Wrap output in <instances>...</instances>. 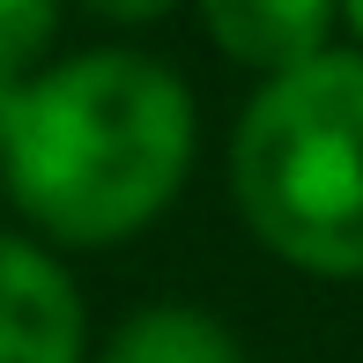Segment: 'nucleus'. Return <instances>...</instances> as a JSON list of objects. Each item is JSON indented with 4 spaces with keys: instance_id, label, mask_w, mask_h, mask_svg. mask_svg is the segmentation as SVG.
<instances>
[{
    "instance_id": "nucleus-1",
    "label": "nucleus",
    "mask_w": 363,
    "mask_h": 363,
    "mask_svg": "<svg viewBox=\"0 0 363 363\" xmlns=\"http://www.w3.org/2000/svg\"><path fill=\"white\" fill-rule=\"evenodd\" d=\"M193 89L148 52L52 60L0 104V178L52 245H119L193 171Z\"/></svg>"
},
{
    "instance_id": "nucleus-2",
    "label": "nucleus",
    "mask_w": 363,
    "mask_h": 363,
    "mask_svg": "<svg viewBox=\"0 0 363 363\" xmlns=\"http://www.w3.org/2000/svg\"><path fill=\"white\" fill-rule=\"evenodd\" d=\"M238 216L304 274H363V52H319L259 82L230 141Z\"/></svg>"
},
{
    "instance_id": "nucleus-3",
    "label": "nucleus",
    "mask_w": 363,
    "mask_h": 363,
    "mask_svg": "<svg viewBox=\"0 0 363 363\" xmlns=\"http://www.w3.org/2000/svg\"><path fill=\"white\" fill-rule=\"evenodd\" d=\"M89 319L45 245L0 230V363H82Z\"/></svg>"
},
{
    "instance_id": "nucleus-4",
    "label": "nucleus",
    "mask_w": 363,
    "mask_h": 363,
    "mask_svg": "<svg viewBox=\"0 0 363 363\" xmlns=\"http://www.w3.org/2000/svg\"><path fill=\"white\" fill-rule=\"evenodd\" d=\"M201 23L216 38V52L274 82L304 60L334 52L326 38L341 23V0H201Z\"/></svg>"
},
{
    "instance_id": "nucleus-5",
    "label": "nucleus",
    "mask_w": 363,
    "mask_h": 363,
    "mask_svg": "<svg viewBox=\"0 0 363 363\" xmlns=\"http://www.w3.org/2000/svg\"><path fill=\"white\" fill-rule=\"evenodd\" d=\"M104 363H245L238 334L193 304H148L111 334Z\"/></svg>"
},
{
    "instance_id": "nucleus-6",
    "label": "nucleus",
    "mask_w": 363,
    "mask_h": 363,
    "mask_svg": "<svg viewBox=\"0 0 363 363\" xmlns=\"http://www.w3.org/2000/svg\"><path fill=\"white\" fill-rule=\"evenodd\" d=\"M52 23H60V0H0V104L45 67Z\"/></svg>"
},
{
    "instance_id": "nucleus-7",
    "label": "nucleus",
    "mask_w": 363,
    "mask_h": 363,
    "mask_svg": "<svg viewBox=\"0 0 363 363\" xmlns=\"http://www.w3.org/2000/svg\"><path fill=\"white\" fill-rule=\"evenodd\" d=\"M89 15H111V23H156V15H171L178 0H82Z\"/></svg>"
},
{
    "instance_id": "nucleus-8",
    "label": "nucleus",
    "mask_w": 363,
    "mask_h": 363,
    "mask_svg": "<svg viewBox=\"0 0 363 363\" xmlns=\"http://www.w3.org/2000/svg\"><path fill=\"white\" fill-rule=\"evenodd\" d=\"M341 15H349V30H356V45H363V0H341Z\"/></svg>"
}]
</instances>
